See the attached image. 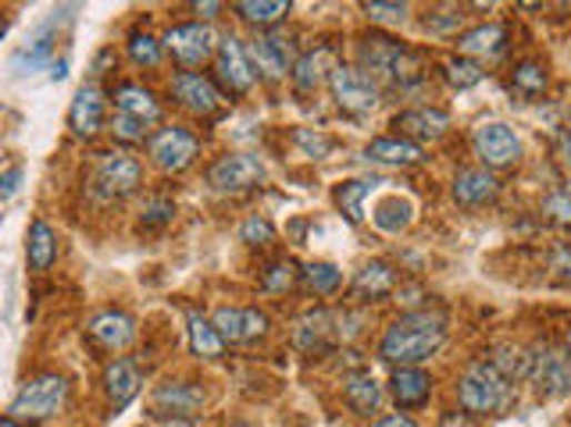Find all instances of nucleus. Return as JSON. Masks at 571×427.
Masks as SVG:
<instances>
[{
    "label": "nucleus",
    "instance_id": "1",
    "mask_svg": "<svg viewBox=\"0 0 571 427\" xmlns=\"http://www.w3.org/2000/svg\"><path fill=\"white\" fill-rule=\"evenodd\" d=\"M447 346V314L443 311H411L400 314L379 338V360L393 367H422Z\"/></svg>",
    "mask_w": 571,
    "mask_h": 427
},
{
    "label": "nucleus",
    "instance_id": "2",
    "mask_svg": "<svg viewBox=\"0 0 571 427\" xmlns=\"http://www.w3.org/2000/svg\"><path fill=\"white\" fill-rule=\"evenodd\" d=\"M358 68L382 85H397V90H411V85L425 79V58L418 54L414 47L385 37V32H368V37H361Z\"/></svg>",
    "mask_w": 571,
    "mask_h": 427
},
{
    "label": "nucleus",
    "instance_id": "3",
    "mask_svg": "<svg viewBox=\"0 0 571 427\" xmlns=\"http://www.w3.org/2000/svg\"><path fill=\"white\" fill-rule=\"evenodd\" d=\"M514 399V382H508L503 374L485 360H472L458 378V403L464 414L485 417V414H503Z\"/></svg>",
    "mask_w": 571,
    "mask_h": 427
},
{
    "label": "nucleus",
    "instance_id": "4",
    "mask_svg": "<svg viewBox=\"0 0 571 427\" xmlns=\"http://www.w3.org/2000/svg\"><path fill=\"white\" fill-rule=\"evenodd\" d=\"M69 396H72V385L64 374H37V378H29L19 396L11 399L8 406V417H14L19 424H47L61 417V409L69 406Z\"/></svg>",
    "mask_w": 571,
    "mask_h": 427
},
{
    "label": "nucleus",
    "instance_id": "5",
    "mask_svg": "<svg viewBox=\"0 0 571 427\" xmlns=\"http://www.w3.org/2000/svg\"><path fill=\"white\" fill-rule=\"evenodd\" d=\"M164 50L172 54L187 72H193V68L208 64L218 58V47H222V37L208 26V22H179L172 29H164L161 37Z\"/></svg>",
    "mask_w": 571,
    "mask_h": 427
},
{
    "label": "nucleus",
    "instance_id": "6",
    "mask_svg": "<svg viewBox=\"0 0 571 427\" xmlns=\"http://www.w3.org/2000/svg\"><path fill=\"white\" fill-rule=\"evenodd\" d=\"M329 93L335 100V108L343 114H354V118L372 114L382 100L379 82L372 75H364L358 64H347V61L335 64V72L329 75Z\"/></svg>",
    "mask_w": 571,
    "mask_h": 427
},
{
    "label": "nucleus",
    "instance_id": "7",
    "mask_svg": "<svg viewBox=\"0 0 571 427\" xmlns=\"http://www.w3.org/2000/svg\"><path fill=\"white\" fill-rule=\"evenodd\" d=\"M147 157L158 171L164 175H179V171H187L197 164L200 157V135L182 129V125H168V129H158L154 135L147 140Z\"/></svg>",
    "mask_w": 571,
    "mask_h": 427
},
{
    "label": "nucleus",
    "instance_id": "8",
    "mask_svg": "<svg viewBox=\"0 0 571 427\" xmlns=\"http://www.w3.org/2000/svg\"><path fill=\"white\" fill-rule=\"evenodd\" d=\"M93 182L108 200L132 196L143 185V164L132 157L129 150H104V153H97Z\"/></svg>",
    "mask_w": 571,
    "mask_h": 427
},
{
    "label": "nucleus",
    "instance_id": "9",
    "mask_svg": "<svg viewBox=\"0 0 571 427\" xmlns=\"http://www.w3.org/2000/svg\"><path fill=\"white\" fill-rule=\"evenodd\" d=\"M264 182V164L250 153H222L208 167V185L222 196H243Z\"/></svg>",
    "mask_w": 571,
    "mask_h": 427
},
{
    "label": "nucleus",
    "instance_id": "10",
    "mask_svg": "<svg viewBox=\"0 0 571 427\" xmlns=\"http://www.w3.org/2000/svg\"><path fill=\"white\" fill-rule=\"evenodd\" d=\"M247 54H250V64H254V72L268 82H282L286 75H293L297 43L286 40L282 29L258 32V37L247 43Z\"/></svg>",
    "mask_w": 571,
    "mask_h": 427
},
{
    "label": "nucleus",
    "instance_id": "11",
    "mask_svg": "<svg viewBox=\"0 0 571 427\" xmlns=\"http://www.w3.org/2000/svg\"><path fill=\"white\" fill-rule=\"evenodd\" d=\"M472 150L475 157L482 161V167L490 171H503V167H514L522 161V140L508 122H482L472 132Z\"/></svg>",
    "mask_w": 571,
    "mask_h": 427
},
{
    "label": "nucleus",
    "instance_id": "12",
    "mask_svg": "<svg viewBox=\"0 0 571 427\" xmlns=\"http://www.w3.org/2000/svg\"><path fill=\"white\" fill-rule=\"evenodd\" d=\"M204 388L197 382H182V378H168L154 392H150V417L161 420H190L204 409Z\"/></svg>",
    "mask_w": 571,
    "mask_h": 427
},
{
    "label": "nucleus",
    "instance_id": "13",
    "mask_svg": "<svg viewBox=\"0 0 571 427\" xmlns=\"http://www.w3.org/2000/svg\"><path fill=\"white\" fill-rule=\"evenodd\" d=\"M529 382L543 399L571 396V356L553 346L529 349Z\"/></svg>",
    "mask_w": 571,
    "mask_h": 427
},
{
    "label": "nucleus",
    "instance_id": "14",
    "mask_svg": "<svg viewBox=\"0 0 571 427\" xmlns=\"http://www.w3.org/2000/svg\"><path fill=\"white\" fill-rule=\"evenodd\" d=\"M168 93H172V100L182 111H190L197 118H211L222 111V90L204 72H176L172 82H168Z\"/></svg>",
    "mask_w": 571,
    "mask_h": 427
},
{
    "label": "nucleus",
    "instance_id": "15",
    "mask_svg": "<svg viewBox=\"0 0 571 427\" xmlns=\"http://www.w3.org/2000/svg\"><path fill=\"white\" fill-rule=\"evenodd\" d=\"M211 321L229 346H250V342H261L272 332V321H268L261 306H218Z\"/></svg>",
    "mask_w": 571,
    "mask_h": 427
},
{
    "label": "nucleus",
    "instance_id": "16",
    "mask_svg": "<svg viewBox=\"0 0 571 427\" xmlns=\"http://www.w3.org/2000/svg\"><path fill=\"white\" fill-rule=\"evenodd\" d=\"M214 72L229 96H243L254 90V82H258V72L247 54V43L240 37H222V47H218V58H214Z\"/></svg>",
    "mask_w": 571,
    "mask_h": 427
},
{
    "label": "nucleus",
    "instance_id": "17",
    "mask_svg": "<svg viewBox=\"0 0 571 427\" xmlns=\"http://www.w3.org/2000/svg\"><path fill=\"white\" fill-rule=\"evenodd\" d=\"M108 100L111 96L100 90L97 82H82L72 96V108H69L72 135H79V140H93V135L108 122Z\"/></svg>",
    "mask_w": 571,
    "mask_h": 427
},
{
    "label": "nucleus",
    "instance_id": "18",
    "mask_svg": "<svg viewBox=\"0 0 571 427\" xmlns=\"http://www.w3.org/2000/svg\"><path fill=\"white\" fill-rule=\"evenodd\" d=\"M450 196L458 207L479 211V207H490L500 196V182L490 167H461L450 182Z\"/></svg>",
    "mask_w": 571,
    "mask_h": 427
},
{
    "label": "nucleus",
    "instance_id": "19",
    "mask_svg": "<svg viewBox=\"0 0 571 427\" xmlns=\"http://www.w3.org/2000/svg\"><path fill=\"white\" fill-rule=\"evenodd\" d=\"M293 346L300 353H325L335 338H340V324H335V314L325 311V306H314V311H304L293 324Z\"/></svg>",
    "mask_w": 571,
    "mask_h": 427
},
{
    "label": "nucleus",
    "instance_id": "20",
    "mask_svg": "<svg viewBox=\"0 0 571 427\" xmlns=\"http://www.w3.org/2000/svg\"><path fill=\"white\" fill-rule=\"evenodd\" d=\"M87 335L97 342L100 349H108V353H122L129 349L132 342H137L140 328H137V317L126 314V311H100L90 317L87 324Z\"/></svg>",
    "mask_w": 571,
    "mask_h": 427
},
{
    "label": "nucleus",
    "instance_id": "21",
    "mask_svg": "<svg viewBox=\"0 0 571 427\" xmlns=\"http://www.w3.org/2000/svg\"><path fill=\"white\" fill-rule=\"evenodd\" d=\"M143 382H147V374L132 356H114V360L104 367V396H108L111 409H126L143 392Z\"/></svg>",
    "mask_w": 571,
    "mask_h": 427
},
{
    "label": "nucleus",
    "instance_id": "22",
    "mask_svg": "<svg viewBox=\"0 0 571 427\" xmlns=\"http://www.w3.org/2000/svg\"><path fill=\"white\" fill-rule=\"evenodd\" d=\"M385 392H390V399L400 414L422 409L432 399V374L422 367H393L390 382H385Z\"/></svg>",
    "mask_w": 571,
    "mask_h": 427
},
{
    "label": "nucleus",
    "instance_id": "23",
    "mask_svg": "<svg viewBox=\"0 0 571 427\" xmlns=\"http://www.w3.org/2000/svg\"><path fill=\"white\" fill-rule=\"evenodd\" d=\"M397 135L414 143H435L450 132V114L443 108H408L393 118Z\"/></svg>",
    "mask_w": 571,
    "mask_h": 427
},
{
    "label": "nucleus",
    "instance_id": "24",
    "mask_svg": "<svg viewBox=\"0 0 571 427\" xmlns=\"http://www.w3.org/2000/svg\"><path fill=\"white\" fill-rule=\"evenodd\" d=\"M111 104H114V111H119V114L137 118V122H143V125L161 122V100L143 82H119L111 90Z\"/></svg>",
    "mask_w": 571,
    "mask_h": 427
},
{
    "label": "nucleus",
    "instance_id": "25",
    "mask_svg": "<svg viewBox=\"0 0 571 427\" xmlns=\"http://www.w3.org/2000/svg\"><path fill=\"white\" fill-rule=\"evenodd\" d=\"M364 157L382 167H418L425 161V150L422 143L404 140V135H375V140L364 146Z\"/></svg>",
    "mask_w": 571,
    "mask_h": 427
},
{
    "label": "nucleus",
    "instance_id": "26",
    "mask_svg": "<svg viewBox=\"0 0 571 427\" xmlns=\"http://www.w3.org/2000/svg\"><path fill=\"white\" fill-rule=\"evenodd\" d=\"M508 50V26L503 22H485L458 37V54L472 61H493Z\"/></svg>",
    "mask_w": 571,
    "mask_h": 427
},
{
    "label": "nucleus",
    "instance_id": "27",
    "mask_svg": "<svg viewBox=\"0 0 571 427\" xmlns=\"http://www.w3.org/2000/svg\"><path fill=\"white\" fill-rule=\"evenodd\" d=\"M393 293H397V267L385 261H368L354 275V282H350V296L358 303H382Z\"/></svg>",
    "mask_w": 571,
    "mask_h": 427
},
{
    "label": "nucleus",
    "instance_id": "28",
    "mask_svg": "<svg viewBox=\"0 0 571 427\" xmlns=\"http://www.w3.org/2000/svg\"><path fill=\"white\" fill-rule=\"evenodd\" d=\"M335 50L329 47V43H318L314 50H304V54L297 58V64H293V85L300 93H314L318 85L322 82H329V75L335 72Z\"/></svg>",
    "mask_w": 571,
    "mask_h": 427
},
{
    "label": "nucleus",
    "instance_id": "29",
    "mask_svg": "<svg viewBox=\"0 0 571 427\" xmlns=\"http://www.w3.org/2000/svg\"><path fill=\"white\" fill-rule=\"evenodd\" d=\"M382 399H385V388L375 382L372 370L347 374V382H343V403L354 409L358 417H375L379 409H382Z\"/></svg>",
    "mask_w": 571,
    "mask_h": 427
},
{
    "label": "nucleus",
    "instance_id": "30",
    "mask_svg": "<svg viewBox=\"0 0 571 427\" xmlns=\"http://www.w3.org/2000/svg\"><path fill=\"white\" fill-rule=\"evenodd\" d=\"M187 332H190V353L197 360H222L229 342L222 338V332L214 328V321L204 317L200 311L187 314Z\"/></svg>",
    "mask_w": 571,
    "mask_h": 427
},
{
    "label": "nucleus",
    "instance_id": "31",
    "mask_svg": "<svg viewBox=\"0 0 571 427\" xmlns=\"http://www.w3.org/2000/svg\"><path fill=\"white\" fill-rule=\"evenodd\" d=\"M26 261H29V271H37V275L50 271V267H54V261H58V232L50 228L43 217H32V225H29Z\"/></svg>",
    "mask_w": 571,
    "mask_h": 427
},
{
    "label": "nucleus",
    "instance_id": "32",
    "mask_svg": "<svg viewBox=\"0 0 571 427\" xmlns=\"http://www.w3.org/2000/svg\"><path fill=\"white\" fill-rule=\"evenodd\" d=\"M375 185H379L375 179H343V182L332 185V203L347 217V225L358 228L364 221V200L372 196Z\"/></svg>",
    "mask_w": 571,
    "mask_h": 427
},
{
    "label": "nucleus",
    "instance_id": "33",
    "mask_svg": "<svg viewBox=\"0 0 571 427\" xmlns=\"http://www.w3.org/2000/svg\"><path fill=\"white\" fill-rule=\"evenodd\" d=\"M232 11H237L247 26H254L258 32H272L279 22L290 19L293 4L290 0H240V4H232Z\"/></svg>",
    "mask_w": 571,
    "mask_h": 427
},
{
    "label": "nucleus",
    "instance_id": "34",
    "mask_svg": "<svg viewBox=\"0 0 571 427\" xmlns=\"http://www.w3.org/2000/svg\"><path fill=\"white\" fill-rule=\"evenodd\" d=\"M300 282H304L308 293H314V296H335L343 288V271L329 261H314L300 271Z\"/></svg>",
    "mask_w": 571,
    "mask_h": 427
},
{
    "label": "nucleus",
    "instance_id": "35",
    "mask_svg": "<svg viewBox=\"0 0 571 427\" xmlns=\"http://www.w3.org/2000/svg\"><path fill=\"white\" fill-rule=\"evenodd\" d=\"M547 85H550V75H547V68L540 61H522V64H514V72H511V90L518 96H525V100H535V96H543L547 93Z\"/></svg>",
    "mask_w": 571,
    "mask_h": 427
},
{
    "label": "nucleus",
    "instance_id": "36",
    "mask_svg": "<svg viewBox=\"0 0 571 427\" xmlns=\"http://www.w3.org/2000/svg\"><path fill=\"white\" fill-rule=\"evenodd\" d=\"M126 50H129V61H132V64L143 68V72H150V68H158V64H161L164 43H161L158 37H150L147 29H132Z\"/></svg>",
    "mask_w": 571,
    "mask_h": 427
},
{
    "label": "nucleus",
    "instance_id": "37",
    "mask_svg": "<svg viewBox=\"0 0 571 427\" xmlns=\"http://www.w3.org/2000/svg\"><path fill=\"white\" fill-rule=\"evenodd\" d=\"M297 278H300V271H297V264L290 261V256H279V261L264 264L261 275H258L264 293H276V296L279 293H290V288L297 285Z\"/></svg>",
    "mask_w": 571,
    "mask_h": 427
},
{
    "label": "nucleus",
    "instance_id": "38",
    "mask_svg": "<svg viewBox=\"0 0 571 427\" xmlns=\"http://www.w3.org/2000/svg\"><path fill=\"white\" fill-rule=\"evenodd\" d=\"M411 214H414V207H411L408 200L390 196V200H382L379 207H375L372 221H375L382 232H404L411 225Z\"/></svg>",
    "mask_w": 571,
    "mask_h": 427
},
{
    "label": "nucleus",
    "instance_id": "39",
    "mask_svg": "<svg viewBox=\"0 0 571 427\" xmlns=\"http://www.w3.org/2000/svg\"><path fill=\"white\" fill-rule=\"evenodd\" d=\"M443 79L453 85V90H472V85H479L482 79H485V72H482V64L479 61H472V58H447L443 64Z\"/></svg>",
    "mask_w": 571,
    "mask_h": 427
},
{
    "label": "nucleus",
    "instance_id": "40",
    "mask_svg": "<svg viewBox=\"0 0 571 427\" xmlns=\"http://www.w3.org/2000/svg\"><path fill=\"white\" fill-rule=\"evenodd\" d=\"M50 50H54V37H50V32H40L37 40H32L26 50H19V54L11 58V68L19 75H26V72H32V68H40L47 58H50Z\"/></svg>",
    "mask_w": 571,
    "mask_h": 427
},
{
    "label": "nucleus",
    "instance_id": "41",
    "mask_svg": "<svg viewBox=\"0 0 571 427\" xmlns=\"http://www.w3.org/2000/svg\"><path fill=\"white\" fill-rule=\"evenodd\" d=\"M176 221V200L168 196H150L140 207V228H164Z\"/></svg>",
    "mask_w": 571,
    "mask_h": 427
},
{
    "label": "nucleus",
    "instance_id": "42",
    "mask_svg": "<svg viewBox=\"0 0 571 427\" xmlns=\"http://www.w3.org/2000/svg\"><path fill=\"white\" fill-rule=\"evenodd\" d=\"M240 243L247 246H272L276 243V225L268 221L264 214H250L243 217V225H240Z\"/></svg>",
    "mask_w": 571,
    "mask_h": 427
},
{
    "label": "nucleus",
    "instance_id": "43",
    "mask_svg": "<svg viewBox=\"0 0 571 427\" xmlns=\"http://www.w3.org/2000/svg\"><path fill=\"white\" fill-rule=\"evenodd\" d=\"M461 11L458 8H447V11H432L425 14V32H432V37H453V32L461 29Z\"/></svg>",
    "mask_w": 571,
    "mask_h": 427
},
{
    "label": "nucleus",
    "instance_id": "44",
    "mask_svg": "<svg viewBox=\"0 0 571 427\" xmlns=\"http://www.w3.org/2000/svg\"><path fill=\"white\" fill-rule=\"evenodd\" d=\"M111 135H114L119 143H143V140H147V125L137 122V118L114 114V118H111Z\"/></svg>",
    "mask_w": 571,
    "mask_h": 427
},
{
    "label": "nucleus",
    "instance_id": "45",
    "mask_svg": "<svg viewBox=\"0 0 571 427\" xmlns=\"http://www.w3.org/2000/svg\"><path fill=\"white\" fill-rule=\"evenodd\" d=\"M364 14L379 26H404L411 8L408 4H364Z\"/></svg>",
    "mask_w": 571,
    "mask_h": 427
},
{
    "label": "nucleus",
    "instance_id": "46",
    "mask_svg": "<svg viewBox=\"0 0 571 427\" xmlns=\"http://www.w3.org/2000/svg\"><path fill=\"white\" fill-rule=\"evenodd\" d=\"M293 140H297L300 146H304V150L311 153L314 161H325L329 153H332V140H329V135H322V132H311V129H297V132H293Z\"/></svg>",
    "mask_w": 571,
    "mask_h": 427
},
{
    "label": "nucleus",
    "instance_id": "47",
    "mask_svg": "<svg viewBox=\"0 0 571 427\" xmlns=\"http://www.w3.org/2000/svg\"><path fill=\"white\" fill-rule=\"evenodd\" d=\"M22 175H26L22 164H11V167L4 171V179H0V196L11 200L14 193H19V182H22Z\"/></svg>",
    "mask_w": 571,
    "mask_h": 427
},
{
    "label": "nucleus",
    "instance_id": "48",
    "mask_svg": "<svg viewBox=\"0 0 571 427\" xmlns=\"http://www.w3.org/2000/svg\"><path fill=\"white\" fill-rule=\"evenodd\" d=\"M553 275L571 282V243L558 246V253H553Z\"/></svg>",
    "mask_w": 571,
    "mask_h": 427
},
{
    "label": "nucleus",
    "instance_id": "49",
    "mask_svg": "<svg viewBox=\"0 0 571 427\" xmlns=\"http://www.w3.org/2000/svg\"><path fill=\"white\" fill-rule=\"evenodd\" d=\"M435 427H482V420L472 417V414H464V409H461V414H458V409H450V414L440 417V424H435Z\"/></svg>",
    "mask_w": 571,
    "mask_h": 427
},
{
    "label": "nucleus",
    "instance_id": "50",
    "mask_svg": "<svg viewBox=\"0 0 571 427\" xmlns=\"http://www.w3.org/2000/svg\"><path fill=\"white\" fill-rule=\"evenodd\" d=\"M375 427H418L408 414H390V417H382L375 420Z\"/></svg>",
    "mask_w": 571,
    "mask_h": 427
},
{
    "label": "nucleus",
    "instance_id": "51",
    "mask_svg": "<svg viewBox=\"0 0 571 427\" xmlns=\"http://www.w3.org/2000/svg\"><path fill=\"white\" fill-rule=\"evenodd\" d=\"M193 11L200 14V19H204V22H208V19H214V14H218V11H222V4H193Z\"/></svg>",
    "mask_w": 571,
    "mask_h": 427
},
{
    "label": "nucleus",
    "instance_id": "52",
    "mask_svg": "<svg viewBox=\"0 0 571 427\" xmlns=\"http://www.w3.org/2000/svg\"><path fill=\"white\" fill-rule=\"evenodd\" d=\"M558 153H561L564 161H571V132H561L558 135Z\"/></svg>",
    "mask_w": 571,
    "mask_h": 427
},
{
    "label": "nucleus",
    "instance_id": "53",
    "mask_svg": "<svg viewBox=\"0 0 571 427\" xmlns=\"http://www.w3.org/2000/svg\"><path fill=\"white\" fill-rule=\"evenodd\" d=\"M64 75H69V61H58V64H50V79H54V82H61Z\"/></svg>",
    "mask_w": 571,
    "mask_h": 427
},
{
    "label": "nucleus",
    "instance_id": "54",
    "mask_svg": "<svg viewBox=\"0 0 571 427\" xmlns=\"http://www.w3.org/2000/svg\"><path fill=\"white\" fill-rule=\"evenodd\" d=\"M0 427H22V424L14 420V417H4V424H0Z\"/></svg>",
    "mask_w": 571,
    "mask_h": 427
},
{
    "label": "nucleus",
    "instance_id": "55",
    "mask_svg": "<svg viewBox=\"0 0 571 427\" xmlns=\"http://www.w3.org/2000/svg\"><path fill=\"white\" fill-rule=\"evenodd\" d=\"M564 193H568V196H571V179H568V182H564Z\"/></svg>",
    "mask_w": 571,
    "mask_h": 427
},
{
    "label": "nucleus",
    "instance_id": "56",
    "mask_svg": "<svg viewBox=\"0 0 571 427\" xmlns=\"http://www.w3.org/2000/svg\"><path fill=\"white\" fill-rule=\"evenodd\" d=\"M568 132H571V108H568Z\"/></svg>",
    "mask_w": 571,
    "mask_h": 427
},
{
    "label": "nucleus",
    "instance_id": "57",
    "mask_svg": "<svg viewBox=\"0 0 571 427\" xmlns=\"http://www.w3.org/2000/svg\"><path fill=\"white\" fill-rule=\"evenodd\" d=\"M568 356H571V335H568Z\"/></svg>",
    "mask_w": 571,
    "mask_h": 427
}]
</instances>
